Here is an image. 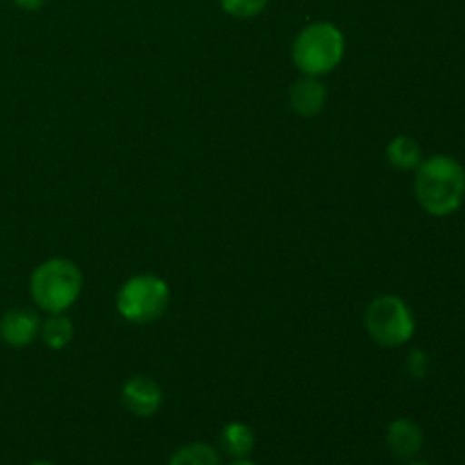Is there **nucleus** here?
Instances as JSON below:
<instances>
[{"instance_id":"obj_6","label":"nucleus","mask_w":465,"mask_h":465,"mask_svg":"<svg viewBox=\"0 0 465 465\" xmlns=\"http://www.w3.org/2000/svg\"><path fill=\"white\" fill-rule=\"evenodd\" d=\"M121 402L132 416L150 418L162 409L163 391L159 381L148 375H132L121 389Z\"/></svg>"},{"instance_id":"obj_10","label":"nucleus","mask_w":465,"mask_h":465,"mask_svg":"<svg viewBox=\"0 0 465 465\" xmlns=\"http://www.w3.org/2000/svg\"><path fill=\"white\" fill-rule=\"evenodd\" d=\"M257 439H254V430L241 420H232L223 427L221 431V454L234 459H248L252 454Z\"/></svg>"},{"instance_id":"obj_8","label":"nucleus","mask_w":465,"mask_h":465,"mask_svg":"<svg viewBox=\"0 0 465 465\" xmlns=\"http://www.w3.org/2000/svg\"><path fill=\"white\" fill-rule=\"evenodd\" d=\"M386 448L400 461H413L425 448V431L411 418H395L386 430Z\"/></svg>"},{"instance_id":"obj_5","label":"nucleus","mask_w":465,"mask_h":465,"mask_svg":"<svg viewBox=\"0 0 465 465\" xmlns=\"http://www.w3.org/2000/svg\"><path fill=\"white\" fill-rule=\"evenodd\" d=\"M363 325L368 336L381 348H402L416 334V316L398 295H377L366 304Z\"/></svg>"},{"instance_id":"obj_11","label":"nucleus","mask_w":465,"mask_h":465,"mask_svg":"<svg viewBox=\"0 0 465 465\" xmlns=\"http://www.w3.org/2000/svg\"><path fill=\"white\" fill-rule=\"evenodd\" d=\"M386 159L398 171H416L425 157H422L420 143L413 136L400 134L391 139L389 145H386Z\"/></svg>"},{"instance_id":"obj_14","label":"nucleus","mask_w":465,"mask_h":465,"mask_svg":"<svg viewBox=\"0 0 465 465\" xmlns=\"http://www.w3.org/2000/svg\"><path fill=\"white\" fill-rule=\"evenodd\" d=\"M271 0H218L223 12L239 21H248V18H257L263 9L268 7Z\"/></svg>"},{"instance_id":"obj_13","label":"nucleus","mask_w":465,"mask_h":465,"mask_svg":"<svg viewBox=\"0 0 465 465\" xmlns=\"http://www.w3.org/2000/svg\"><path fill=\"white\" fill-rule=\"evenodd\" d=\"M168 465H223V454L212 443L193 440L177 448L168 459Z\"/></svg>"},{"instance_id":"obj_1","label":"nucleus","mask_w":465,"mask_h":465,"mask_svg":"<svg viewBox=\"0 0 465 465\" xmlns=\"http://www.w3.org/2000/svg\"><path fill=\"white\" fill-rule=\"evenodd\" d=\"M413 193L422 212L448 218L461 209L465 200V168L452 154L422 159L413 177Z\"/></svg>"},{"instance_id":"obj_9","label":"nucleus","mask_w":465,"mask_h":465,"mask_svg":"<svg viewBox=\"0 0 465 465\" xmlns=\"http://www.w3.org/2000/svg\"><path fill=\"white\" fill-rule=\"evenodd\" d=\"M289 103L298 116L313 118L325 109L327 104V89L321 82V77L302 75L293 82L289 91Z\"/></svg>"},{"instance_id":"obj_18","label":"nucleus","mask_w":465,"mask_h":465,"mask_svg":"<svg viewBox=\"0 0 465 465\" xmlns=\"http://www.w3.org/2000/svg\"><path fill=\"white\" fill-rule=\"evenodd\" d=\"M30 465H54V463H50V461H35V463H30Z\"/></svg>"},{"instance_id":"obj_12","label":"nucleus","mask_w":465,"mask_h":465,"mask_svg":"<svg viewBox=\"0 0 465 465\" xmlns=\"http://www.w3.org/2000/svg\"><path fill=\"white\" fill-rule=\"evenodd\" d=\"M73 334H75V330H73V322L66 313H48V318L41 321L39 336L48 350H54V352L66 350L71 345Z\"/></svg>"},{"instance_id":"obj_3","label":"nucleus","mask_w":465,"mask_h":465,"mask_svg":"<svg viewBox=\"0 0 465 465\" xmlns=\"http://www.w3.org/2000/svg\"><path fill=\"white\" fill-rule=\"evenodd\" d=\"M84 275L66 257H50L35 268L30 277L32 302L45 313H66L80 300Z\"/></svg>"},{"instance_id":"obj_15","label":"nucleus","mask_w":465,"mask_h":465,"mask_svg":"<svg viewBox=\"0 0 465 465\" xmlns=\"http://www.w3.org/2000/svg\"><path fill=\"white\" fill-rule=\"evenodd\" d=\"M427 368H430V357H427V352H422V350H413V352L409 354V361H407L409 375L416 377V380H422V377L427 375Z\"/></svg>"},{"instance_id":"obj_19","label":"nucleus","mask_w":465,"mask_h":465,"mask_svg":"<svg viewBox=\"0 0 465 465\" xmlns=\"http://www.w3.org/2000/svg\"><path fill=\"white\" fill-rule=\"evenodd\" d=\"M402 465H427V463H418V461H404Z\"/></svg>"},{"instance_id":"obj_4","label":"nucleus","mask_w":465,"mask_h":465,"mask_svg":"<svg viewBox=\"0 0 465 465\" xmlns=\"http://www.w3.org/2000/svg\"><path fill=\"white\" fill-rule=\"evenodd\" d=\"M171 286L154 272H139L123 282L116 293V312L132 325H150L166 313Z\"/></svg>"},{"instance_id":"obj_2","label":"nucleus","mask_w":465,"mask_h":465,"mask_svg":"<svg viewBox=\"0 0 465 465\" xmlns=\"http://www.w3.org/2000/svg\"><path fill=\"white\" fill-rule=\"evenodd\" d=\"M345 57V35L336 23L313 21L295 35L291 59L302 75L325 77L341 66Z\"/></svg>"},{"instance_id":"obj_16","label":"nucleus","mask_w":465,"mask_h":465,"mask_svg":"<svg viewBox=\"0 0 465 465\" xmlns=\"http://www.w3.org/2000/svg\"><path fill=\"white\" fill-rule=\"evenodd\" d=\"M12 3L16 5L18 9H23V12H39L48 0H12Z\"/></svg>"},{"instance_id":"obj_7","label":"nucleus","mask_w":465,"mask_h":465,"mask_svg":"<svg viewBox=\"0 0 465 465\" xmlns=\"http://www.w3.org/2000/svg\"><path fill=\"white\" fill-rule=\"evenodd\" d=\"M41 334L39 313L25 307H14L0 318V341L9 348H27Z\"/></svg>"},{"instance_id":"obj_17","label":"nucleus","mask_w":465,"mask_h":465,"mask_svg":"<svg viewBox=\"0 0 465 465\" xmlns=\"http://www.w3.org/2000/svg\"><path fill=\"white\" fill-rule=\"evenodd\" d=\"M230 465H259V463H254L252 459H234V461H230Z\"/></svg>"}]
</instances>
